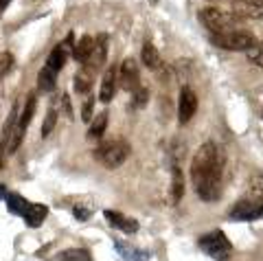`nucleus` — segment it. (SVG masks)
<instances>
[{
  "label": "nucleus",
  "mask_w": 263,
  "mask_h": 261,
  "mask_svg": "<svg viewBox=\"0 0 263 261\" xmlns=\"http://www.w3.org/2000/svg\"><path fill=\"white\" fill-rule=\"evenodd\" d=\"M246 57H248L250 64L263 68V42H257V44L250 48V51H246Z\"/></svg>",
  "instance_id": "obj_25"
},
{
  "label": "nucleus",
  "mask_w": 263,
  "mask_h": 261,
  "mask_svg": "<svg viewBox=\"0 0 263 261\" xmlns=\"http://www.w3.org/2000/svg\"><path fill=\"white\" fill-rule=\"evenodd\" d=\"M11 68H13V55L11 53H0V77H5Z\"/></svg>",
  "instance_id": "obj_28"
},
{
  "label": "nucleus",
  "mask_w": 263,
  "mask_h": 261,
  "mask_svg": "<svg viewBox=\"0 0 263 261\" xmlns=\"http://www.w3.org/2000/svg\"><path fill=\"white\" fill-rule=\"evenodd\" d=\"M92 40L95 38H90V35H84L77 42V46H75V51H72V57L81 64V66H86L88 64V57H90V51H92Z\"/></svg>",
  "instance_id": "obj_18"
},
{
  "label": "nucleus",
  "mask_w": 263,
  "mask_h": 261,
  "mask_svg": "<svg viewBox=\"0 0 263 261\" xmlns=\"http://www.w3.org/2000/svg\"><path fill=\"white\" fill-rule=\"evenodd\" d=\"M57 72H53L51 68H42L37 72V86H40V90H44V92H51L55 90V84H57Z\"/></svg>",
  "instance_id": "obj_21"
},
{
  "label": "nucleus",
  "mask_w": 263,
  "mask_h": 261,
  "mask_svg": "<svg viewBox=\"0 0 263 261\" xmlns=\"http://www.w3.org/2000/svg\"><path fill=\"white\" fill-rule=\"evenodd\" d=\"M33 114H35V95H31L29 99H27V103H24V110H22V114H20V121L15 123V125L22 129V132L29 127L31 119H33Z\"/></svg>",
  "instance_id": "obj_22"
},
{
  "label": "nucleus",
  "mask_w": 263,
  "mask_h": 261,
  "mask_svg": "<svg viewBox=\"0 0 263 261\" xmlns=\"http://www.w3.org/2000/svg\"><path fill=\"white\" fill-rule=\"evenodd\" d=\"M105 127H108V112H99L97 119L92 121V125H90L88 136L90 138H101L103 132H105Z\"/></svg>",
  "instance_id": "obj_23"
},
{
  "label": "nucleus",
  "mask_w": 263,
  "mask_h": 261,
  "mask_svg": "<svg viewBox=\"0 0 263 261\" xmlns=\"http://www.w3.org/2000/svg\"><path fill=\"white\" fill-rule=\"evenodd\" d=\"M200 248L211 255L213 259H219V261H226L230 250H233V244L228 241V237L221 231H213V233H206L200 237Z\"/></svg>",
  "instance_id": "obj_5"
},
{
  "label": "nucleus",
  "mask_w": 263,
  "mask_h": 261,
  "mask_svg": "<svg viewBox=\"0 0 263 261\" xmlns=\"http://www.w3.org/2000/svg\"><path fill=\"white\" fill-rule=\"evenodd\" d=\"M95 158L108 169H119L129 158V145L125 141H110L103 143L95 152Z\"/></svg>",
  "instance_id": "obj_4"
},
{
  "label": "nucleus",
  "mask_w": 263,
  "mask_h": 261,
  "mask_svg": "<svg viewBox=\"0 0 263 261\" xmlns=\"http://www.w3.org/2000/svg\"><path fill=\"white\" fill-rule=\"evenodd\" d=\"M55 125H57V110L51 108V110L46 112V119H44V123H42V138L51 136V132L55 129Z\"/></svg>",
  "instance_id": "obj_26"
},
{
  "label": "nucleus",
  "mask_w": 263,
  "mask_h": 261,
  "mask_svg": "<svg viewBox=\"0 0 263 261\" xmlns=\"http://www.w3.org/2000/svg\"><path fill=\"white\" fill-rule=\"evenodd\" d=\"M147 101H149V90H147V88H136V90L132 92L129 110H143Z\"/></svg>",
  "instance_id": "obj_24"
},
{
  "label": "nucleus",
  "mask_w": 263,
  "mask_h": 261,
  "mask_svg": "<svg viewBox=\"0 0 263 261\" xmlns=\"http://www.w3.org/2000/svg\"><path fill=\"white\" fill-rule=\"evenodd\" d=\"M211 40L213 44L224 48V51H250L259 42L254 33L243 29H233V31H226V33H213Z\"/></svg>",
  "instance_id": "obj_3"
},
{
  "label": "nucleus",
  "mask_w": 263,
  "mask_h": 261,
  "mask_svg": "<svg viewBox=\"0 0 263 261\" xmlns=\"http://www.w3.org/2000/svg\"><path fill=\"white\" fill-rule=\"evenodd\" d=\"M5 202H7L9 213H13V215H24V211H27V207H29V202L18 193H7Z\"/></svg>",
  "instance_id": "obj_20"
},
{
  "label": "nucleus",
  "mask_w": 263,
  "mask_h": 261,
  "mask_svg": "<svg viewBox=\"0 0 263 261\" xmlns=\"http://www.w3.org/2000/svg\"><path fill=\"white\" fill-rule=\"evenodd\" d=\"M46 215H48V209H46L44 204H29L22 217H24V222H27V226L37 228V226L44 224Z\"/></svg>",
  "instance_id": "obj_14"
},
{
  "label": "nucleus",
  "mask_w": 263,
  "mask_h": 261,
  "mask_svg": "<svg viewBox=\"0 0 263 261\" xmlns=\"http://www.w3.org/2000/svg\"><path fill=\"white\" fill-rule=\"evenodd\" d=\"M105 60H108V38L99 35L97 40H92V51H90L86 66L90 70H99L105 64Z\"/></svg>",
  "instance_id": "obj_9"
},
{
  "label": "nucleus",
  "mask_w": 263,
  "mask_h": 261,
  "mask_svg": "<svg viewBox=\"0 0 263 261\" xmlns=\"http://www.w3.org/2000/svg\"><path fill=\"white\" fill-rule=\"evenodd\" d=\"M64 261H92V257L88 255V250H66Z\"/></svg>",
  "instance_id": "obj_27"
},
{
  "label": "nucleus",
  "mask_w": 263,
  "mask_h": 261,
  "mask_svg": "<svg viewBox=\"0 0 263 261\" xmlns=\"http://www.w3.org/2000/svg\"><path fill=\"white\" fill-rule=\"evenodd\" d=\"M233 11L239 18H252V20H263V0H235Z\"/></svg>",
  "instance_id": "obj_10"
},
{
  "label": "nucleus",
  "mask_w": 263,
  "mask_h": 261,
  "mask_svg": "<svg viewBox=\"0 0 263 261\" xmlns=\"http://www.w3.org/2000/svg\"><path fill=\"white\" fill-rule=\"evenodd\" d=\"M261 119H263V110H261Z\"/></svg>",
  "instance_id": "obj_35"
},
{
  "label": "nucleus",
  "mask_w": 263,
  "mask_h": 261,
  "mask_svg": "<svg viewBox=\"0 0 263 261\" xmlns=\"http://www.w3.org/2000/svg\"><path fill=\"white\" fill-rule=\"evenodd\" d=\"M141 60L143 64L149 70H160L162 68V60H160V53L152 42H145L143 44V53H141Z\"/></svg>",
  "instance_id": "obj_15"
},
{
  "label": "nucleus",
  "mask_w": 263,
  "mask_h": 261,
  "mask_svg": "<svg viewBox=\"0 0 263 261\" xmlns=\"http://www.w3.org/2000/svg\"><path fill=\"white\" fill-rule=\"evenodd\" d=\"M230 219H239V222H250V219H259L263 217V202H254V200H241L230 209L228 213Z\"/></svg>",
  "instance_id": "obj_8"
},
{
  "label": "nucleus",
  "mask_w": 263,
  "mask_h": 261,
  "mask_svg": "<svg viewBox=\"0 0 263 261\" xmlns=\"http://www.w3.org/2000/svg\"><path fill=\"white\" fill-rule=\"evenodd\" d=\"M72 213H75V217H77V219H81V222H84V219H88V217H90V209L77 204L75 209H72Z\"/></svg>",
  "instance_id": "obj_30"
},
{
  "label": "nucleus",
  "mask_w": 263,
  "mask_h": 261,
  "mask_svg": "<svg viewBox=\"0 0 263 261\" xmlns=\"http://www.w3.org/2000/svg\"><path fill=\"white\" fill-rule=\"evenodd\" d=\"M92 72L95 70H90L88 66H84L75 75V90L79 95H88L90 92V88H92Z\"/></svg>",
  "instance_id": "obj_19"
},
{
  "label": "nucleus",
  "mask_w": 263,
  "mask_h": 261,
  "mask_svg": "<svg viewBox=\"0 0 263 261\" xmlns=\"http://www.w3.org/2000/svg\"><path fill=\"white\" fill-rule=\"evenodd\" d=\"M221 171H224V152L213 141L204 143L191 160V182L202 202H215L221 195Z\"/></svg>",
  "instance_id": "obj_1"
},
{
  "label": "nucleus",
  "mask_w": 263,
  "mask_h": 261,
  "mask_svg": "<svg viewBox=\"0 0 263 261\" xmlns=\"http://www.w3.org/2000/svg\"><path fill=\"white\" fill-rule=\"evenodd\" d=\"M70 46H72V33L66 38L64 44H57L51 51V55H48V62H46V68H51L53 72L62 70L66 66V60H68V48Z\"/></svg>",
  "instance_id": "obj_11"
},
{
  "label": "nucleus",
  "mask_w": 263,
  "mask_h": 261,
  "mask_svg": "<svg viewBox=\"0 0 263 261\" xmlns=\"http://www.w3.org/2000/svg\"><path fill=\"white\" fill-rule=\"evenodd\" d=\"M195 112H197V95L193 88L182 86L180 99H178V121L184 125L195 117Z\"/></svg>",
  "instance_id": "obj_7"
},
{
  "label": "nucleus",
  "mask_w": 263,
  "mask_h": 261,
  "mask_svg": "<svg viewBox=\"0 0 263 261\" xmlns=\"http://www.w3.org/2000/svg\"><path fill=\"white\" fill-rule=\"evenodd\" d=\"M5 198H7V189H5L3 184H0V200H5Z\"/></svg>",
  "instance_id": "obj_34"
},
{
  "label": "nucleus",
  "mask_w": 263,
  "mask_h": 261,
  "mask_svg": "<svg viewBox=\"0 0 263 261\" xmlns=\"http://www.w3.org/2000/svg\"><path fill=\"white\" fill-rule=\"evenodd\" d=\"M5 154H7V141L3 138V141H0V169L5 165Z\"/></svg>",
  "instance_id": "obj_32"
},
{
  "label": "nucleus",
  "mask_w": 263,
  "mask_h": 261,
  "mask_svg": "<svg viewBox=\"0 0 263 261\" xmlns=\"http://www.w3.org/2000/svg\"><path fill=\"white\" fill-rule=\"evenodd\" d=\"M200 22L211 33H226V31L237 29L241 18L233 9H221V7H206L200 11Z\"/></svg>",
  "instance_id": "obj_2"
},
{
  "label": "nucleus",
  "mask_w": 263,
  "mask_h": 261,
  "mask_svg": "<svg viewBox=\"0 0 263 261\" xmlns=\"http://www.w3.org/2000/svg\"><path fill=\"white\" fill-rule=\"evenodd\" d=\"M117 84H119V70L110 66L105 70V75L101 79V90H99V101L110 103L114 99V92H117Z\"/></svg>",
  "instance_id": "obj_12"
},
{
  "label": "nucleus",
  "mask_w": 263,
  "mask_h": 261,
  "mask_svg": "<svg viewBox=\"0 0 263 261\" xmlns=\"http://www.w3.org/2000/svg\"><path fill=\"white\" fill-rule=\"evenodd\" d=\"M119 84L123 90H127V92H134L136 88H141V72H138V64L134 57L123 60L121 68H119Z\"/></svg>",
  "instance_id": "obj_6"
},
{
  "label": "nucleus",
  "mask_w": 263,
  "mask_h": 261,
  "mask_svg": "<svg viewBox=\"0 0 263 261\" xmlns=\"http://www.w3.org/2000/svg\"><path fill=\"white\" fill-rule=\"evenodd\" d=\"M92 103H95V99L92 97H88L86 103H84V110H81V119H84L86 123L88 121H92Z\"/></svg>",
  "instance_id": "obj_29"
},
{
  "label": "nucleus",
  "mask_w": 263,
  "mask_h": 261,
  "mask_svg": "<svg viewBox=\"0 0 263 261\" xmlns=\"http://www.w3.org/2000/svg\"><path fill=\"white\" fill-rule=\"evenodd\" d=\"M171 198L176 204L184 198V176L178 165H174V169H171Z\"/></svg>",
  "instance_id": "obj_16"
},
{
  "label": "nucleus",
  "mask_w": 263,
  "mask_h": 261,
  "mask_svg": "<svg viewBox=\"0 0 263 261\" xmlns=\"http://www.w3.org/2000/svg\"><path fill=\"white\" fill-rule=\"evenodd\" d=\"M9 3H11V0H0V11H5L7 7H9Z\"/></svg>",
  "instance_id": "obj_33"
},
{
  "label": "nucleus",
  "mask_w": 263,
  "mask_h": 261,
  "mask_svg": "<svg viewBox=\"0 0 263 261\" xmlns=\"http://www.w3.org/2000/svg\"><path fill=\"white\" fill-rule=\"evenodd\" d=\"M103 215H105V219H108L112 226H117V228H121V231H125V233H136L138 231V222H136V219L121 215V213H117V211H105Z\"/></svg>",
  "instance_id": "obj_13"
},
{
  "label": "nucleus",
  "mask_w": 263,
  "mask_h": 261,
  "mask_svg": "<svg viewBox=\"0 0 263 261\" xmlns=\"http://www.w3.org/2000/svg\"><path fill=\"white\" fill-rule=\"evenodd\" d=\"M62 103H64V112H66V117H72V108H70V99H68V95H62Z\"/></svg>",
  "instance_id": "obj_31"
},
{
  "label": "nucleus",
  "mask_w": 263,
  "mask_h": 261,
  "mask_svg": "<svg viewBox=\"0 0 263 261\" xmlns=\"http://www.w3.org/2000/svg\"><path fill=\"white\" fill-rule=\"evenodd\" d=\"M246 200L263 202V174H252L248 180V191H246Z\"/></svg>",
  "instance_id": "obj_17"
}]
</instances>
